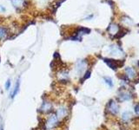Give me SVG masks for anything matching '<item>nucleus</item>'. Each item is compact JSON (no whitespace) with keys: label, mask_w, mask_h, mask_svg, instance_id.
<instances>
[{"label":"nucleus","mask_w":139,"mask_h":130,"mask_svg":"<svg viewBox=\"0 0 139 130\" xmlns=\"http://www.w3.org/2000/svg\"><path fill=\"white\" fill-rule=\"evenodd\" d=\"M135 109H136V112H137V114H139V105L137 106V107L135 108Z\"/></svg>","instance_id":"4468645a"},{"label":"nucleus","mask_w":139,"mask_h":130,"mask_svg":"<svg viewBox=\"0 0 139 130\" xmlns=\"http://www.w3.org/2000/svg\"><path fill=\"white\" fill-rule=\"evenodd\" d=\"M104 81H105V83H107L109 85V87H112L113 86V83H112V80L111 78H108V77H104Z\"/></svg>","instance_id":"9d476101"},{"label":"nucleus","mask_w":139,"mask_h":130,"mask_svg":"<svg viewBox=\"0 0 139 130\" xmlns=\"http://www.w3.org/2000/svg\"><path fill=\"white\" fill-rule=\"evenodd\" d=\"M90 74H91V72H90V71L86 72L85 76H84V79H83V80H85V79H87V78H89L90 77Z\"/></svg>","instance_id":"ddd939ff"},{"label":"nucleus","mask_w":139,"mask_h":130,"mask_svg":"<svg viewBox=\"0 0 139 130\" xmlns=\"http://www.w3.org/2000/svg\"><path fill=\"white\" fill-rule=\"evenodd\" d=\"M58 124V118L57 117L56 114H52L49 117L48 121L46 122V128L48 129H51V128H55L57 125Z\"/></svg>","instance_id":"f257e3e1"},{"label":"nucleus","mask_w":139,"mask_h":130,"mask_svg":"<svg viewBox=\"0 0 139 130\" xmlns=\"http://www.w3.org/2000/svg\"><path fill=\"white\" fill-rule=\"evenodd\" d=\"M51 109H52V104L50 103V102L45 101V102H43L39 111L40 112H43V113H49L51 111Z\"/></svg>","instance_id":"f03ea898"},{"label":"nucleus","mask_w":139,"mask_h":130,"mask_svg":"<svg viewBox=\"0 0 139 130\" xmlns=\"http://www.w3.org/2000/svg\"><path fill=\"white\" fill-rule=\"evenodd\" d=\"M57 118H64L67 115V109L64 107H60L57 111V114H56Z\"/></svg>","instance_id":"20e7f679"},{"label":"nucleus","mask_w":139,"mask_h":130,"mask_svg":"<svg viewBox=\"0 0 139 130\" xmlns=\"http://www.w3.org/2000/svg\"><path fill=\"white\" fill-rule=\"evenodd\" d=\"M19 80H18V82H17L16 85H15V88H14V90H13L12 93H11V98H14L15 96H16V95L18 93V90H19Z\"/></svg>","instance_id":"0eeeda50"},{"label":"nucleus","mask_w":139,"mask_h":130,"mask_svg":"<svg viewBox=\"0 0 139 130\" xmlns=\"http://www.w3.org/2000/svg\"><path fill=\"white\" fill-rule=\"evenodd\" d=\"M10 86H11V81H10V80H8V81L6 82V83H5V89H9Z\"/></svg>","instance_id":"f8f14e48"},{"label":"nucleus","mask_w":139,"mask_h":130,"mask_svg":"<svg viewBox=\"0 0 139 130\" xmlns=\"http://www.w3.org/2000/svg\"><path fill=\"white\" fill-rule=\"evenodd\" d=\"M6 29L0 28V39H3L6 36Z\"/></svg>","instance_id":"1a4fd4ad"},{"label":"nucleus","mask_w":139,"mask_h":130,"mask_svg":"<svg viewBox=\"0 0 139 130\" xmlns=\"http://www.w3.org/2000/svg\"><path fill=\"white\" fill-rule=\"evenodd\" d=\"M125 72H126V74H127V76H128V77L131 78V79L136 76L135 70H134L133 69H131V68H126V69H125Z\"/></svg>","instance_id":"423d86ee"},{"label":"nucleus","mask_w":139,"mask_h":130,"mask_svg":"<svg viewBox=\"0 0 139 130\" xmlns=\"http://www.w3.org/2000/svg\"><path fill=\"white\" fill-rule=\"evenodd\" d=\"M130 113H124V114H123V119L124 120V121H128V120H130Z\"/></svg>","instance_id":"9b49d317"},{"label":"nucleus","mask_w":139,"mask_h":130,"mask_svg":"<svg viewBox=\"0 0 139 130\" xmlns=\"http://www.w3.org/2000/svg\"><path fill=\"white\" fill-rule=\"evenodd\" d=\"M108 109L109 111L113 114H117L118 112V105L115 101H111L109 102V105H108Z\"/></svg>","instance_id":"7ed1b4c3"},{"label":"nucleus","mask_w":139,"mask_h":130,"mask_svg":"<svg viewBox=\"0 0 139 130\" xmlns=\"http://www.w3.org/2000/svg\"><path fill=\"white\" fill-rule=\"evenodd\" d=\"M104 62L109 65L110 67L113 69H116L118 67V63H116L115 60H111V59H104Z\"/></svg>","instance_id":"39448f33"},{"label":"nucleus","mask_w":139,"mask_h":130,"mask_svg":"<svg viewBox=\"0 0 139 130\" xmlns=\"http://www.w3.org/2000/svg\"><path fill=\"white\" fill-rule=\"evenodd\" d=\"M120 97H121V100L122 101H124V100H129V99H130V97H131V95H130V94L129 93H121L120 94Z\"/></svg>","instance_id":"6e6552de"}]
</instances>
